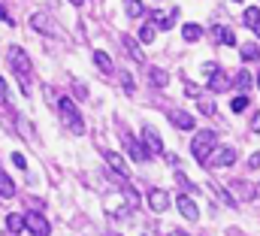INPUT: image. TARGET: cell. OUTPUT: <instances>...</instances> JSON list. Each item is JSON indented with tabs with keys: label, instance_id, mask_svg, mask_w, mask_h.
Segmentation results:
<instances>
[{
	"label": "cell",
	"instance_id": "4316f807",
	"mask_svg": "<svg viewBox=\"0 0 260 236\" xmlns=\"http://www.w3.org/2000/svg\"><path fill=\"white\" fill-rule=\"evenodd\" d=\"M251 82H254V79H251V73H248V70H239V73H236V88H239V91H248V88H251Z\"/></svg>",
	"mask_w": 260,
	"mask_h": 236
},
{
	"label": "cell",
	"instance_id": "603a6c76",
	"mask_svg": "<svg viewBox=\"0 0 260 236\" xmlns=\"http://www.w3.org/2000/svg\"><path fill=\"white\" fill-rule=\"evenodd\" d=\"M94 64H97V67H100L103 73H112V70H115V64H112V58H109L106 52H100V49L94 52Z\"/></svg>",
	"mask_w": 260,
	"mask_h": 236
},
{
	"label": "cell",
	"instance_id": "6da1fadb",
	"mask_svg": "<svg viewBox=\"0 0 260 236\" xmlns=\"http://www.w3.org/2000/svg\"><path fill=\"white\" fill-rule=\"evenodd\" d=\"M215 149H218V136H215L212 130H197L194 142H191V155H194L197 161L206 164V158H209Z\"/></svg>",
	"mask_w": 260,
	"mask_h": 236
},
{
	"label": "cell",
	"instance_id": "f1b7e54d",
	"mask_svg": "<svg viewBox=\"0 0 260 236\" xmlns=\"http://www.w3.org/2000/svg\"><path fill=\"white\" fill-rule=\"evenodd\" d=\"M121 191H124V197H127V206L136 209V206H139V191H136L133 185H121Z\"/></svg>",
	"mask_w": 260,
	"mask_h": 236
},
{
	"label": "cell",
	"instance_id": "7402d4cb",
	"mask_svg": "<svg viewBox=\"0 0 260 236\" xmlns=\"http://www.w3.org/2000/svg\"><path fill=\"white\" fill-rule=\"evenodd\" d=\"M154 37H157V27H154L151 21H145V24L139 27V43H145V46H148V43H154Z\"/></svg>",
	"mask_w": 260,
	"mask_h": 236
},
{
	"label": "cell",
	"instance_id": "d4e9b609",
	"mask_svg": "<svg viewBox=\"0 0 260 236\" xmlns=\"http://www.w3.org/2000/svg\"><path fill=\"white\" fill-rule=\"evenodd\" d=\"M0 197H15V182L6 173H0Z\"/></svg>",
	"mask_w": 260,
	"mask_h": 236
},
{
	"label": "cell",
	"instance_id": "8fae6325",
	"mask_svg": "<svg viewBox=\"0 0 260 236\" xmlns=\"http://www.w3.org/2000/svg\"><path fill=\"white\" fill-rule=\"evenodd\" d=\"M30 27H34V31H40V34L55 37V24H52V18H49L46 12H34V15H30Z\"/></svg>",
	"mask_w": 260,
	"mask_h": 236
},
{
	"label": "cell",
	"instance_id": "8d00e7d4",
	"mask_svg": "<svg viewBox=\"0 0 260 236\" xmlns=\"http://www.w3.org/2000/svg\"><path fill=\"white\" fill-rule=\"evenodd\" d=\"M248 167H251V170H257L260 167V152H254V155L248 158Z\"/></svg>",
	"mask_w": 260,
	"mask_h": 236
},
{
	"label": "cell",
	"instance_id": "83f0119b",
	"mask_svg": "<svg viewBox=\"0 0 260 236\" xmlns=\"http://www.w3.org/2000/svg\"><path fill=\"white\" fill-rule=\"evenodd\" d=\"M118 79H121V88H124V94H133V91H136V82H133V76H130L127 70H118Z\"/></svg>",
	"mask_w": 260,
	"mask_h": 236
},
{
	"label": "cell",
	"instance_id": "52a82bcc",
	"mask_svg": "<svg viewBox=\"0 0 260 236\" xmlns=\"http://www.w3.org/2000/svg\"><path fill=\"white\" fill-rule=\"evenodd\" d=\"M142 142H145L148 155H160V152H164V139H160V133H157L151 124H145V127H142Z\"/></svg>",
	"mask_w": 260,
	"mask_h": 236
},
{
	"label": "cell",
	"instance_id": "f35d334b",
	"mask_svg": "<svg viewBox=\"0 0 260 236\" xmlns=\"http://www.w3.org/2000/svg\"><path fill=\"white\" fill-rule=\"evenodd\" d=\"M0 103H6V82L0 79Z\"/></svg>",
	"mask_w": 260,
	"mask_h": 236
},
{
	"label": "cell",
	"instance_id": "4fadbf2b",
	"mask_svg": "<svg viewBox=\"0 0 260 236\" xmlns=\"http://www.w3.org/2000/svg\"><path fill=\"white\" fill-rule=\"evenodd\" d=\"M212 37H215L221 46H236V31L227 27V24H215V27H212Z\"/></svg>",
	"mask_w": 260,
	"mask_h": 236
},
{
	"label": "cell",
	"instance_id": "ac0fdd59",
	"mask_svg": "<svg viewBox=\"0 0 260 236\" xmlns=\"http://www.w3.org/2000/svg\"><path fill=\"white\" fill-rule=\"evenodd\" d=\"M242 21L251 27V34H257V40H260V9L257 6H251V9H245V15H242Z\"/></svg>",
	"mask_w": 260,
	"mask_h": 236
},
{
	"label": "cell",
	"instance_id": "ba28073f",
	"mask_svg": "<svg viewBox=\"0 0 260 236\" xmlns=\"http://www.w3.org/2000/svg\"><path fill=\"white\" fill-rule=\"evenodd\" d=\"M124 145H127V155L133 158V161H136V164H145V161L151 158L142 139H133V136H124Z\"/></svg>",
	"mask_w": 260,
	"mask_h": 236
},
{
	"label": "cell",
	"instance_id": "cb8c5ba5",
	"mask_svg": "<svg viewBox=\"0 0 260 236\" xmlns=\"http://www.w3.org/2000/svg\"><path fill=\"white\" fill-rule=\"evenodd\" d=\"M182 37H185V43H197V40L203 37V27H200V24H185V27H182Z\"/></svg>",
	"mask_w": 260,
	"mask_h": 236
},
{
	"label": "cell",
	"instance_id": "7c38bea8",
	"mask_svg": "<svg viewBox=\"0 0 260 236\" xmlns=\"http://www.w3.org/2000/svg\"><path fill=\"white\" fill-rule=\"evenodd\" d=\"M176 206H179V212H182V218H188V221H200V209H197V203L191 200V197H179L176 200Z\"/></svg>",
	"mask_w": 260,
	"mask_h": 236
},
{
	"label": "cell",
	"instance_id": "2e32d148",
	"mask_svg": "<svg viewBox=\"0 0 260 236\" xmlns=\"http://www.w3.org/2000/svg\"><path fill=\"white\" fill-rule=\"evenodd\" d=\"M106 164H109V167H112L118 176L124 179V182L130 179V167L124 164V158H121V155H115V152H106Z\"/></svg>",
	"mask_w": 260,
	"mask_h": 236
},
{
	"label": "cell",
	"instance_id": "ffe728a7",
	"mask_svg": "<svg viewBox=\"0 0 260 236\" xmlns=\"http://www.w3.org/2000/svg\"><path fill=\"white\" fill-rule=\"evenodd\" d=\"M124 12H127L130 18H142V15H148L142 0H124Z\"/></svg>",
	"mask_w": 260,
	"mask_h": 236
},
{
	"label": "cell",
	"instance_id": "ab89813d",
	"mask_svg": "<svg viewBox=\"0 0 260 236\" xmlns=\"http://www.w3.org/2000/svg\"><path fill=\"white\" fill-rule=\"evenodd\" d=\"M167 236H188V233H185V230H170Z\"/></svg>",
	"mask_w": 260,
	"mask_h": 236
},
{
	"label": "cell",
	"instance_id": "7bdbcfd3",
	"mask_svg": "<svg viewBox=\"0 0 260 236\" xmlns=\"http://www.w3.org/2000/svg\"><path fill=\"white\" fill-rule=\"evenodd\" d=\"M233 3H242V0H233Z\"/></svg>",
	"mask_w": 260,
	"mask_h": 236
},
{
	"label": "cell",
	"instance_id": "484cf974",
	"mask_svg": "<svg viewBox=\"0 0 260 236\" xmlns=\"http://www.w3.org/2000/svg\"><path fill=\"white\" fill-rule=\"evenodd\" d=\"M151 82H154L157 88H167V82H170L167 70H160V67H151Z\"/></svg>",
	"mask_w": 260,
	"mask_h": 236
},
{
	"label": "cell",
	"instance_id": "d6986e66",
	"mask_svg": "<svg viewBox=\"0 0 260 236\" xmlns=\"http://www.w3.org/2000/svg\"><path fill=\"white\" fill-rule=\"evenodd\" d=\"M6 230H9V233H21V230H27V224H24V215H18V212L6 215Z\"/></svg>",
	"mask_w": 260,
	"mask_h": 236
},
{
	"label": "cell",
	"instance_id": "e0dca14e",
	"mask_svg": "<svg viewBox=\"0 0 260 236\" xmlns=\"http://www.w3.org/2000/svg\"><path fill=\"white\" fill-rule=\"evenodd\" d=\"M121 46L127 49V55L136 61V64H145V55H142V49H139V43H136L133 37H127V34H124V37H121Z\"/></svg>",
	"mask_w": 260,
	"mask_h": 236
},
{
	"label": "cell",
	"instance_id": "b9f144b4",
	"mask_svg": "<svg viewBox=\"0 0 260 236\" xmlns=\"http://www.w3.org/2000/svg\"><path fill=\"white\" fill-rule=\"evenodd\" d=\"M257 88H260V73H257Z\"/></svg>",
	"mask_w": 260,
	"mask_h": 236
},
{
	"label": "cell",
	"instance_id": "d590c367",
	"mask_svg": "<svg viewBox=\"0 0 260 236\" xmlns=\"http://www.w3.org/2000/svg\"><path fill=\"white\" fill-rule=\"evenodd\" d=\"M0 21H3V24H15V21H12V15L6 12V6H3V3H0Z\"/></svg>",
	"mask_w": 260,
	"mask_h": 236
},
{
	"label": "cell",
	"instance_id": "9a60e30c",
	"mask_svg": "<svg viewBox=\"0 0 260 236\" xmlns=\"http://www.w3.org/2000/svg\"><path fill=\"white\" fill-rule=\"evenodd\" d=\"M176 15H179V9H173V12H151V24L157 27V31H170L173 24H176Z\"/></svg>",
	"mask_w": 260,
	"mask_h": 236
},
{
	"label": "cell",
	"instance_id": "e575fe53",
	"mask_svg": "<svg viewBox=\"0 0 260 236\" xmlns=\"http://www.w3.org/2000/svg\"><path fill=\"white\" fill-rule=\"evenodd\" d=\"M12 164H15L18 170H27V161H24V155H18V152H12Z\"/></svg>",
	"mask_w": 260,
	"mask_h": 236
},
{
	"label": "cell",
	"instance_id": "5b68a950",
	"mask_svg": "<svg viewBox=\"0 0 260 236\" xmlns=\"http://www.w3.org/2000/svg\"><path fill=\"white\" fill-rule=\"evenodd\" d=\"M233 161H236V149H233V145H218V149L206 158L209 167H230Z\"/></svg>",
	"mask_w": 260,
	"mask_h": 236
},
{
	"label": "cell",
	"instance_id": "1f68e13d",
	"mask_svg": "<svg viewBox=\"0 0 260 236\" xmlns=\"http://www.w3.org/2000/svg\"><path fill=\"white\" fill-rule=\"evenodd\" d=\"M185 94L200 100V97H203V88H200V85H194V82H185Z\"/></svg>",
	"mask_w": 260,
	"mask_h": 236
},
{
	"label": "cell",
	"instance_id": "277c9868",
	"mask_svg": "<svg viewBox=\"0 0 260 236\" xmlns=\"http://www.w3.org/2000/svg\"><path fill=\"white\" fill-rule=\"evenodd\" d=\"M6 58H9V67L21 76V79H27L30 76V58L24 55V49H18V46H12L9 52H6Z\"/></svg>",
	"mask_w": 260,
	"mask_h": 236
},
{
	"label": "cell",
	"instance_id": "3957f363",
	"mask_svg": "<svg viewBox=\"0 0 260 236\" xmlns=\"http://www.w3.org/2000/svg\"><path fill=\"white\" fill-rule=\"evenodd\" d=\"M257 185H251V182H245V179H233V182H227V194L233 197V203L239 200V203H251L254 197H257Z\"/></svg>",
	"mask_w": 260,
	"mask_h": 236
},
{
	"label": "cell",
	"instance_id": "44dd1931",
	"mask_svg": "<svg viewBox=\"0 0 260 236\" xmlns=\"http://www.w3.org/2000/svg\"><path fill=\"white\" fill-rule=\"evenodd\" d=\"M239 55H242V61H260V46L257 43H242Z\"/></svg>",
	"mask_w": 260,
	"mask_h": 236
},
{
	"label": "cell",
	"instance_id": "ee69618b",
	"mask_svg": "<svg viewBox=\"0 0 260 236\" xmlns=\"http://www.w3.org/2000/svg\"><path fill=\"white\" fill-rule=\"evenodd\" d=\"M257 188H260V185H257Z\"/></svg>",
	"mask_w": 260,
	"mask_h": 236
},
{
	"label": "cell",
	"instance_id": "836d02e7",
	"mask_svg": "<svg viewBox=\"0 0 260 236\" xmlns=\"http://www.w3.org/2000/svg\"><path fill=\"white\" fill-rule=\"evenodd\" d=\"M200 112L203 115H215V103L212 100H200Z\"/></svg>",
	"mask_w": 260,
	"mask_h": 236
},
{
	"label": "cell",
	"instance_id": "7a4b0ae2",
	"mask_svg": "<svg viewBox=\"0 0 260 236\" xmlns=\"http://www.w3.org/2000/svg\"><path fill=\"white\" fill-rule=\"evenodd\" d=\"M58 112H61V118H64V124L79 136L82 130H85V124H82V115H79V109H76V103L70 100V97H61L58 100Z\"/></svg>",
	"mask_w": 260,
	"mask_h": 236
},
{
	"label": "cell",
	"instance_id": "d6a6232c",
	"mask_svg": "<svg viewBox=\"0 0 260 236\" xmlns=\"http://www.w3.org/2000/svg\"><path fill=\"white\" fill-rule=\"evenodd\" d=\"M179 185H182V191H188V194H194V191H197V185L188 176H182V173H179Z\"/></svg>",
	"mask_w": 260,
	"mask_h": 236
},
{
	"label": "cell",
	"instance_id": "74e56055",
	"mask_svg": "<svg viewBox=\"0 0 260 236\" xmlns=\"http://www.w3.org/2000/svg\"><path fill=\"white\" fill-rule=\"evenodd\" d=\"M251 130L260 133V112H254V118H251Z\"/></svg>",
	"mask_w": 260,
	"mask_h": 236
},
{
	"label": "cell",
	"instance_id": "f546056e",
	"mask_svg": "<svg viewBox=\"0 0 260 236\" xmlns=\"http://www.w3.org/2000/svg\"><path fill=\"white\" fill-rule=\"evenodd\" d=\"M15 124H18V130H21V139H27V142H34V127H30V124H27V121H24L21 115L15 118Z\"/></svg>",
	"mask_w": 260,
	"mask_h": 236
},
{
	"label": "cell",
	"instance_id": "4dcf8cb0",
	"mask_svg": "<svg viewBox=\"0 0 260 236\" xmlns=\"http://www.w3.org/2000/svg\"><path fill=\"white\" fill-rule=\"evenodd\" d=\"M245 106H248V97H245V94H239V97L230 100V112H242Z\"/></svg>",
	"mask_w": 260,
	"mask_h": 236
},
{
	"label": "cell",
	"instance_id": "30bf717a",
	"mask_svg": "<svg viewBox=\"0 0 260 236\" xmlns=\"http://www.w3.org/2000/svg\"><path fill=\"white\" fill-rule=\"evenodd\" d=\"M167 118H170L179 130H194V115H191V112H185V109H170Z\"/></svg>",
	"mask_w": 260,
	"mask_h": 236
},
{
	"label": "cell",
	"instance_id": "60d3db41",
	"mask_svg": "<svg viewBox=\"0 0 260 236\" xmlns=\"http://www.w3.org/2000/svg\"><path fill=\"white\" fill-rule=\"evenodd\" d=\"M70 3H73V6H82V3H85V0H70Z\"/></svg>",
	"mask_w": 260,
	"mask_h": 236
},
{
	"label": "cell",
	"instance_id": "5bb4252c",
	"mask_svg": "<svg viewBox=\"0 0 260 236\" xmlns=\"http://www.w3.org/2000/svg\"><path fill=\"white\" fill-rule=\"evenodd\" d=\"M227 88H230V76H227L224 70H218V73L209 76V91H212V94H224Z\"/></svg>",
	"mask_w": 260,
	"mask_h": 236
},
{
	"label": "cell",
	"instance_id": "9c48e42d",
	"mask_svg": "<svg viewBox=\"0 0 260 236\" xmlns=\"http://www.w3.org/2000/svg\"><path fill=\"white\" fill-rule=\"evenodd\" d=\"M148 206H151V212H167L170 209V194L167 191H160V188H151L148 191Z\"/></svg>",
	"mask_w": 260,
	"mask_h": 236
},
{
	"label": "cell",
	"instance_id": "8992f818",
	"mask_svg": "<svg viewBox=\"0 0 260 236\" xmlns=\"http://www.w3.org/2000/svg\"><path fill=\"white\" fill-rule=\"evenodd\" d=\"M24 224H27V233H34V236H49L52 233V227H49V221L34 209V212H27L24 215Z\"/></svg>",
	"mask_w": 260,
	"mask_h": 236
}]
</instances>
